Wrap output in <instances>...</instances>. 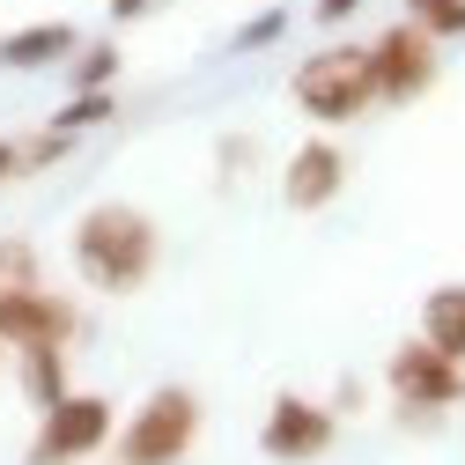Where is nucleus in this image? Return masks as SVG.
<instances>
[{"label": "nucleus", "mask_w": 465, "mask_h": 465, "mask_svg": "<svg viewBox=\"0 0 465 465\" xmlns=\"http://www.w3.org/2000/svg\"><path fill=\"white\" fill-rule=\"evenodd\" d=\"M67 252H74V273L96 288V296H141L148 273H155V259H163V229L134 200H96L74 222Z\"/></svg>", "instance_id": "obj_1"}, {"label": "nucleus", "mask_w": 465, "mask_h": 465, "mask_svg": "<svg viewBox=\"0 0 465 465\" xmlns=\"http://www.w3.org/2000/svg\"><path fill=\"white\" fill-rule=\"evenodd\" d=\"M200 421H207V406L193 384H155L126 414V429L111 436V450H119V465H185L200 443Z\"/></svg>", "instance_id": "obj_2"}, {"label": "nucleus", "mask_w": 465, "mask_h": 465, "mask_svg": "<svg viewBox=\"0 0 465 465\" xmlns=\"http://www.w3.org/2000/svg\"><path fill=\"white\" fill-rule=\"evenodd\" d=\"M288 96H296V111H303V119H318V126L362 119V111L377 104L370 45H325V52H311V60L296 67V82H288Z\"/></svg>", "instance_id": "obj_3"}, {"label": "nucleus", "mask_w": 465, "mask_h": 465, "mask_svg": "<svg viewBox=\"0 0 465 465\" xmlns=\"http://www.w3.org/2000/svg\"><path fill=\"white\" fill-rule=\"evenodd\" d=\"M111 436H119V414H111V399L74 384L60 406H45V414H37V436H30L23 465H82V458L111 450Z\"/></svg>", "instance_id": "obj_4"}, {"label": "nucleus", "mask_w": 465, "mask_h": 465, "mask_svg": "<svg viewBox=\"0 0 465 465\" xmlns=\"http://www.w3.org/2000/svg\"><path fill=\"white\" fill-rule=\"evenodd\" d=\"M384 391H391V406H406V414H450V406L465 399V362L436 355L429 340H399L384 355Z\"/></svg>", "instance_id": "obj_5"}, {"label": "nucleus", "mask_w": 465, "mask_h": 465, "mask_svg": "<svg viewBox=\"0 0 465 465\" xmlns=\"http://www.w3.org/2000/svg\"><path fill=\"white\" fill-rule=\"evenodd\" d=\"M340 443V414L325 399H303V391H273L266 399V421H259V450L273 465H311Z\"/></svg>", "instance_id": "obj_6"}, {"label": "nucleus", "mask_w": 465, "mask_h": 465, "mask_svg": "<svg viewBox=\"0 0 465 465\" xmlns=\"http://www.w3.org/2000/svg\"><path fill=\"white\" fill-rule=\"evenodd\" d=\"M370 74H377V104H414V96L436 89L443 52H436V37H421L414 23H391V30L370 45Z\"/></svg>", "instance_id": "obj_7"}, {"label": "nucleus", "mask_w": 465, "mask_h": 465, "mask_svg": "<svg viewBox=\"0 0 465 465\" xmlns=\"http://www.w3.org/2000/svg\"><path fill=\"white\" fill-rule=\"evenodd\" d=\"M82 311L60 288H23V296H0V347H74Z\"/></svg>", "instance_id": "obj_8"}, {"label": "nucleus", "mask_w": 465, "mask_h": 465, "mask_svg": "<svg viewBox=\"0 0 465 465\" xmlns=\"http://www.w3.org/2000/svg\"><path fill=\"white\" fill-rule=\"evenodd\" d=\"M347 193V155H340V141H303L296 155H288V170H281V200H288V214H318V207H332Z\"/></svg>", "instance_id": "obj_9"}, {"label": "nucleus", "mask_w": 465, "mask_h": 465, "mask_svg": "<svg viewBox=\"0 0 465 465\" xmlns=\"http://www.w3.org/2000/svg\"><path fill=\"white\" fill-rule=\"evenodd\" d=\"M74 52H82L74 23H30L0 37V74H45V67H67Z\"/></svg>", "instance_id": "obj_10"}, {"label": "nucleus", "mask_w": 465, "mask_h": 465, "mask_svg": "<svg viewBox=\"0 0 465 465\" xmlns=\"http://www.w3.org/2000/svg\"><path fill=\"white\" fill-rule=\"evenodd\" d=\"M8 362H15V384H23V399L37 406V414L74 391V347H15Z\"/></svg>", "instance_id": "obj_11"}, {"label": "nucleus", "mask_w": 465, "mask_h": 465, "mask_svg": "<svg viewBox=\"0 0 465 465\" xmlns=\"http://www.w3.org/2000/svg\"><path fill=\"white\" fill-rule=\"evenodd\" d=\"M421 340L436 347V355L465 362V281L429 288V303H421Z\"/></svg>", "instance_id": "obj_12"}, {"label": "nucleus", "mask_w": 465, "mask_h": 465, "mask_svg": "<svg viewBox=\"0 0 465 465\" xmlns=\"http://www.w3.org/2000/svg\"><path fill=\"white\" fill-rule=\"evenodd\" d=\"M104 89H119V45L82 37V52L67 60V96H104Z\"/></svg>", "instance_id": "obj_13"}, {"label": "nucleus", "mask_w": 465, "mask_h": 465, "mask_svg": "<svg viewBox=\"0 0 465 465\" xmlns=\"http://www.w3.org/2000/svg\"><path fill=\"white\" fill-rule=\"evenodd\" d=\"M399 23H414L421 37L450 45V37H465V0H406V15H399Z\"/></svg>", "instance_id": "obj_14"}, {"label": "nucleus", "mask_w": 465, "mask_h": 465, "mask_svg": "<svg viewBox=\"0 0 465 465\" xmlns=\"http://www.w3.org/2000/svg\"><path fill=\"white\" fill-rule=\"evenodd\" d=\"M23 288H45L37 244L30 237H0V296H23Z\"/></svg>", "instance_id": "obj_15"}, {"label": "nucleus", "mask_w": 465, "mask_h": 465, "mask_svg": "<svg viewBox=\"0 0 465 465\" xmlns=\"http://www.w3.org/2000/svg\"><path fill=\"white\" fill-rule=\"evenodd\" d=\"M15 148H23V178H30V170H60V163H67L82 141H74V134H60V126L45 119V126H37V134H23Z\"/></svg>", "instance_id": "obj_16"}, {"label": "nucleus", "mask_w": 465, "mask_h": 465, "mask_svg": "<svg viewBox=\"0 0 465 465\" xmlns=\"http://www.w3.org/2000/svg\"><path fill=\"white\" fill-rule=\"evenodd\" d=\"M111 111H119V89H104V96H67L60 111H52V126H60V134H96L104 119H111Z\"/></svg>", "instance_id": "obj_17"}, {"label": "nucleus", "mask_w": 465, "mask_h": 465, "mask_svg": "<svg viewBox=\"0 0 465 465\" xmlns=\"http://www.w3.org/2000/svg\"><path fill=\"white\" fill-rule=\"evenodd\" d=\"M288 30V8H259L252 23H237V37H229V52H266L273 37Z\"/></svg>", "instance_id": "obj_18"}, {"label": "nucleus", "mask_w": 465, "mask_h": 465, "mask_svg": "<svg viewBox=\"0 0 465 465\" xmlns=\"http://www.w3.org/2000/svg\"><path fill=\"white\" fill-rule=\"evenodd\" d=\"M259 155V141H244V134H229L222 148H214V163H222V178H244V163Z\"/></svg>", "instance_id": "obj_19"}, {"label": "nucleus", "mask_w": 465, "mask_h": 465, "mask_svg": "<svg viewBox=\"0 0 465 465\" xmlns=\"http://www.w3.org/2000/svg\"><path fill=\"white\" fill-rule=\"evenodd\" d=\"M362 406H370V384L362 377H340L332 384V414H362Z\"/></svg>", "instance_id": "obj_20"}, {"label": "nucleus", "mask_w": 465, "mask_h": 465, "mask_svg": "<svg viewBox=\"0 0 465 465\" xmlns=\"http://www.w3.org/2000/svg\"><path fill=\"white\" fill-rule=\"evenodd\" d=\"M355 8H362V0H311V15H318L325 30H340V23H347V15H355Z\"/></svg>", "instance_id": "obj_21"}, {"label": "nucleus", "mask_w": 465, "mask_h": 465, "mask_svg": "<svg viewBox=\"0 0 465 465\" xmlns=\"http://www.w3.org/2000/svg\"><path fill=\"white\" fill-rule=\"evenodd\" d=\"M15 178H23V148H15V141H0V193H8Z\"/></svg>", "instance_id": "obj_22"}, {"label": "nucleus", "mask_w": 465, "mask_h": 465, "mask_svg": "<svg viewBox=\"0 0 465 465\" xmlns=\"http://www.w3.org/2000/svg\"><path fill=\"white\" fill-rule=\"evenodd\" d=\"M104 8H111V23H141V15L155 8V0H104Z\"/></svg>", "instance_id": "obj_23"}, {"label": "nucleus", "mask_w": 465, "mask_h": 465, "mask_svg": "<svg viewBox=\"0 0 465 465\" xmlns=\"http://www.w3.org/2000/svg\"><path fill=\"white\" fill-rule=\"evenodd\" d=\"M0 362H8V347H0Z\"/></svg>", "instance_id": "obj_24"}]
</instances>
